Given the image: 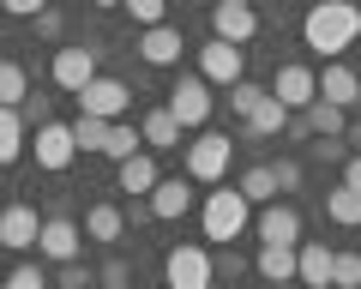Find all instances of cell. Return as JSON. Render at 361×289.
Masks as SVG:
<instances>
[{
	"instance_id": "cell-1",
	"label": "cell",
	"mask_w": 361,
	"mask_h": 289,
	"mask_svg": "<svg viewBox=\"0 0 361 289\" xmlns=\"http://www.w3.org/2000/svg\"><path fill=\"white\" fill-rule=\"evenodd\" d=\"M355 37H361V6L355 0H313L307 18H301V42L319 61H337L343 49H355Z\"/></svg>"
},
{
	"instance_id": "cell-2",
	"label": "cell",
	"mask_w": 361,
	"mask_h": 289,
	"mask_svg": "<svg viewBox=\"0 0 361 289\" xmlns=\"http://www.w3.org/2000/svg\"><path fill=\"white\" fill-rule=\"evenodd\" d=\"M199 223H205V241L229 247V241L247 235V223H253V205L241 199V187H217V193H205V205H199Z\"/></svg>"
},
{
	"instance_id": "cell-3",
	"label": "cell",
	"mask_w": 361,
	"mask_h": 289,
	"mask_svg": "<svg viewBox=\"0 0 361 289\" xmlns=\"http://www.w3.org/2000/svg\"><path fill=\"white\" fill-rule=\"evenodd\" d=\"M163 283H169V289H211V283H217V271H211V247H199V241L169 247Z\"/></svg>"
},
{
	"instance_id": "cell-4",
	"label": "cell",
	"mask_w": 361,
	"mask_h": 289,
	"mask_svg": "<svg viewBox=\"0 0 361 289\" xmlns=\"http://www.w3.org/2000/svg\"><path fill=\"white\" fill-rule=\"evenodd\" d=\"M229 157H235V139H229V133H199V139L187 144V181L217 187L223 175H229Z\"/></svg>"
},
{
	"instance_id": "cell-5",
	"label": "cell",
	"mask_w": 361,
	"mask_h": 289,
	"mask_svg": "<svg viewBox=\"0 0 361 289\" xmlns=\"http://www.w3.org/2000/svg\"><path fill=\"white\" fill-rule=\"evenodd\" d=\"M211 37L217 42H253L259 37V6L253 0H211Z\"/></svg>"
},
{
	"instance_id": "cell-6",
	"label": "cell",
	"mask_w": 361,
	"mask_h": 289,
	"mask_svg": "<svg viewBox=\"0 0 361 289\" xmlns=\"http://www.w3.org/2000/svg\"><path fill=\"white\" fill-rule=\"evenodd\" d=\"M127 109H133V91L121 79H103V73H97V79L85 85V91H78V115H97V121H127Z\"/></svg>"
},
{
	"instance_id": "cell-7",
	"label": "cell",
	"mask_w": 361,
	"mask_h": 289,
	"mask_svg": "<svg viewBox=\"0 0 361 289\" xmlns=\"http://www.w3.org/2000/svg\"><path fill=\"white\" fill-rule=\"evenodd\" d=\"M163 109L180 121V133H187V127H205V121H211V85L199 79V73H187V79H175V91H169Z\"/></svg>"
},
{
	"instance_id": "cell-8",
	"label": "cell",
	"mask_w": 361,
	"mask_h": 289,
	"mask_svg": "<svg viewBox=\"0 0 361 289\" xmlns=\"http://www.w3.org/2000/svg\"><path fill=\"white\" fill-rule=\"evenodd\" d=\"M199 79L229 91V85H241V79H247V54L235 49V42H217V37H211L205 49H199Z\"/></svg>"
},
{
	"instance_id": "cell-9",
	"label": "cell",
	"mask_w": 361,
	"mask_h": 289,
	"mask_svg": "<svg viewBox=\"0 0 361 289\" xmlns=\"http://www.w3.org/2000/svg\"><path fill=\"white\" fill-rule=\"evenodd\" d=\"M37 253H42V259H49V265H73L78 253H85V229H78L73 217H42Z\"/></svg>"
},
{
	"instance_id": "cell-10",
	"label": "cell",
	"mask_w": 361,
	"mask_h": 289,
	"mask_svg": "<svg viewBox=\"0 0 361 289\" xmlns=\"http://www.w3.org/2000/svg\"><path fill=\"white\" fill-rule=\"evenodd\" d=\"M271 97L289 109V115H301V109L319 97V73L313 66H301V61H289V66H277V79H271Z\"/></svg>"
},
{
	"instance_id": "cell-11",
	"label": "cell",
	"mask_w": 361,
	"mask_h": 289,
	"mask_svg": "<svg viewBox=\"0 0 361 289\" xmlns=\"http://www.w3.org/2000/svg\"><path fill=\"white\" fill-rule=\"evenodd\" d=\"M37 235H42L37 205H25V199H18V205L0 211V247H6V253H30V247H37Z\"/></svg>"
},
{
	"instance_id": "cell-12",
	"label": "cell",
	"mask_w": 361,
	"mask_h": 289,
	"mask_svg": "<svg viewBox=\"0 0 361 289\" xmlns=\"http://www.w3.org/2000/svg\"><path fill=\"white\" fill-rule=\"evenodd\" d=\"M54 85H61V91H85L90 79H97V49H85V42H73V49H54Z\"/></svg>"
},
{
	"instance_id": "cell-13",
	"label": "cell",
	"mask_w": 361,
	"mask_h": 289,
	"mask_svg": "<svg viewBox=\"0 0 361 289\" xmlns=\"http://www.w3.org/2000/svg\"><path fill=\"white\" fill-rule=\"evenodd\" d=\"M37 169H49V175H61V169H73V157H78V144H73V127H61V121H49V127H37Z\"/></svg>"
},
{
	"instance_id": "cell-14",
	"label": "cell",
	"mask_w": 361,
	"mask_h": 289,
	"mask_svg": "<svg viewBox=\"0 0 361 289\" xmlns=\"http://www.w3.org/2000/svg\"><path fill=\"white\" fill-rule=\"evenodd\" d=\"M193 211V181L187 175H163V181L151 187V217L157 223H180Z\"/></svg>"
},
{
	"instance_id": "cell-15",
	"label": "cell",
	"mask_w": 361,
	"mask_h": 289,
	"mask_svg": "<svg viewBox=\"0 0 361 289\" xmlns=\"http://www.w3.org/2000/svg\"><path fill=\"white\" fill-rule=\"evenodd\" d=\"M331 271H337V253L325 241H301L295 247V283L301 289H331Z\"/></svg>"
},
{
	"instance_id": "cell-16",
	"label": "cell",
	"mask_w": 361,
	"mask_h": 289,
	"mask_svg": "<svg viewBox=\"0 0 361 289\" xmlns=\"http://www.w3.org/2000/svg\"><path fill=\"white\" fill-rule=\"evenodd\" d=\"M253 229H259V241H277V247H301V211H295V205H277V199H271V205L253 217Z\"/></svg>"
},
{
	"instance_id": "cell-17",
	"label": "cell",
	"mask_w": 361,
	"mask_h": 289,
	"mask_svg": "<svg viewBox=\"0 0 361 289\" xmlns=\"http://www.w3.org/2000/svg\"><path fill=\"white\" fill-rule=\"evenodd\" d=\"M319 97H325V103H337V109H355L361 103V73H355V66H343V61H325Z\"/></svg>"
},
{
	"instance_id": "cell-18",
	"label": "cell",
	"mask_w": 361,
	"mask_h": 289,
	"mask_svg": "<svg viewBox=\"0 0 361 289\" xmlns=\"http://www.w3.org/2000/svg\"><path fill=\"white\" fill-rule=\"evenodd\" d=\"M253 271L265 277L271 289H289V283H295V247H277V241H259V253H253Z\"/></svg>"
},
{
	"instance_id": "cell-19",
	"label": "cell",
	"mask_w": 361,
	"mask_h": 289,
	"mask_svg": "<svg viewBox=\"0 0 361 289\" xmlns=\"http://www.w3.org/2000/svg\"><path fill=\"white\" fill-rule=\"evenodd\" d=\"M301 127H307L313 139H343V133H349V109H337V103H325V97H313V103L301 109Z\"/></svg>"
},
{
	"instance_id": "cell-20",
	"label": "cell",
	"mask_w": 361,
	"mask_h": 289,
	"mask_svg": "<svg viewBox=\"0 0 361 289\" xmlns=\"http://www.w3.org/2000/svg\"><path fill=\"white\" fill-rule=\"evenodd\" d=\"M157 181H163V175H157V157H151V151H139V157H127V163L115 169V187H121V193H133V199H151Z\"/></svg>"
},
{
	"instance_id": "cell-21",
	"label": "cell",
	"mask_w": 361,
	"mask_h": 289,
	"mask_svg": "<svg viewBox=\"0 0 361 289\" xmlns=\"http://www.w3.org/2000/svg\"><path fill=\"white\" fill-rule=\"evenodd\" d=\"M180 49H187V42H180V30H175V25H151V30L139 37L145 66H175V61H180Z\"/></svg>"
},
{
	"instance_id": "cell-22",
	"label": "cell",
	"mask_w": 361,
	"mask_h": 289,
	"mask_svg": "<svg viewBox=\"0 0 361 289\" xmlns=\"http://www.w3.org/2000/svg\"><path fill=\"white\" fill-rule=\"evenodd\" d=\"M121 235H127V211H121V205L103 199V205L85 211V241H121Z\"/></svg>"
},
{
	"instance_id": "cell-23",
	"label": "cell",
	"mask_w": 361,
	"mask_h": 289,
	"mask_svg": "<svg viewBox=\"0 0 361 289\" xmlns=\"http://www.w3.org/2000/svg\"><path fill=\"white\" fill-rule=\"evenodd\" d=\"M139 133H145V151H180V121L169 109H151L139 121Z\"/></svg>"
},
{
	"instance_id": "cell-24",
	"label": "cell",
	"mask_w": 361,
	"mask_h": 289,
	"mask_svg": "<svg viewBox=\"0 0 361 289\" xmlns=\"http://www.w3.org/2000/svg\"><path fill=\"white\" fill-rule=\"evenodd\" d=\"M289 121H295V115H289L277 97H265V103L247 115V139H277V133H289Z\"/></svg>"
},
{
	"instance_id": "cell-25",
	"label": "cell",
	"mask_w": 361,
	"mask_h": 289,
	"mask_svg": "<svg viewBox=\"0 0 361 289\" xmlns=\"http://www.w3.org/2000/svg\"><path fill=\"white\" fill-rule=\"evenodd\" d=\"M145 151V133L133 127V121H109V139H103V157H115V163H127V157H139Z\"/></svg>"
},
{
	"instance_id": "cell-26",
	"label": "cell",
	"mask_w": 361,
	"mask_h": 289,
	"mask_svg": "<svg viewBox=\"0 0 361 289\" xmlns=\"http://www.w3.org/2000/svg\"><path fill=\"white\" fill-rule=\"evenodd\" d=\"M18 157H25V115L0 109V169H13Z\"/></svg>"
},
{
	"instance_id": "cell-27",
	"label": "cell",
	"mask_w": 361,
	"mask_h": 289,
	"mask_svg": "<svg viewBox=\"0 0 361 289\" xmlns=\"http://www.w3.org/2000/svg\"><path fill=\"white\" fill-rule=\"evenodd\" d=\"M325 217H331L337 229H361V193H349L343 181L325 193Z\"/></svg>"
},
{
	"instance_id": "cell-28",
	"label": "cell",
	"mask_w": 361,
	"mask_h": 289,
	"mask_svg": "<svg viewBox=\"0 0 361 289\" xmlns=\"http://www.w3.org/2000/svg\"><path fill=\"white\" fill-rule=\"evenodd\" d=\"M235 187H241V199H247V205H271V199H277V181H271V163H253V169H247Z\"/></svg>"
},
{
	"instance_id": "cell-29",
	"label": "cell",
	"mask_w": 361,
	"mask_h": 289,
	"mask_svg": "<svg viewBox=\"0 0 361 289\" xmlns=\"http://www.w3.org/2000/svg\"><path fill=\"white\" fill-rule=\"evenodd\" d=\"M30 97V73L18 61H0V109H18Z\"/></svg>"
},
{
	"instance_id": "cell-30",
	"label": "cell",
	"mask_w": 361,
	"mask_h": 289,
	"mask_svg": "<svg viewBox=\"0 0 361 289\" xmlns=\"http://www.w3.org/2000/svg\"><path fill=\"white\" fill-rule=\"evenodd\" d=\"M103 139H109V121H97V115H78L73 121V144H78V151H103Z\"/></svg>"
},
{
	"instance_id": "cell-31",
	"label": "cell",
	"mask_w": 361,
	"mask_h": 289,
	"mask_svg": "<svg viewBox=\"0 0 361 289\" xmlns=\"http://www.w3.org/2000/svg\"><path fill=\"white\" fill-rule=\"evenodd\" d=\"M265 97H271V91H265V85H253V79H241V85H229V109H235V115H241V121L253 115V109L265 103Z\"/></svg>"
},
{
	"instance_id": "cell-32",
	"label": "cell",
	"mask_w": 361,
	"mask_h": 289,
	"mask_svg": "<svg viewBox=\"0 0 361 289\" xmlns=\"http://www.w3.org/2000/svg\"><path fill=\"white\" fill-rule=\"evenodd\" d=\"M0 289H49V271L42 265H13V271L0 277Z\"/></svg>"
},
{
	"instance_id": "cell-33",
	"label": "cell",
	"mask_w": 361,
	"mask_h": 289,
	"mask_svg": "<svg viewBox=\"0 0 361 289\" xmlns=\"http://www.w3.org/2000/svg\"><path fill=\"white\" fill-rule=\"evenodd\" d=\"M121 6H127V13H133V25H145V30H151V25H169V0H121Z\"/></svg>"
},
{
	"instance_id": "cell-34",
	"label": "cell",
	"mask_w": 361,
	"mask_h": 289,
	"mask_svg": "<svg viewBox=\"0 0 361 289\" xmlns=\"http://www.w3.org/2000/svg\"><path fill=\"white\" fill-rule=\"evenodd\" d=\"M331 289H361V253H337V271H331Z\"/></svg>"
},
{
	"instance_id": "cell-35",
	"label": "cell",
	"mask_w": 361,
	"mask_h": 289,
	"mask_svg": "<svg viewBox=\"0 0 361 289\" xmlns=\"http://www.w3.org/2000/svg\"><path fill=\"white\" fill-rule=\"evenodd\" d=\"M271 181H277V193H295V187H301V163L295 157H277V163H271Z\"/></svg>"
},
{
	"instance_id": "cell-36",
	"label": "cell",
	"mask_w": 361,
	"mask_h": 289,
	"mask_svg": "<svg viewBox=\"0 0 361 289\" xmlns=\"http://www.w3.org/2000/svg\"><path fill=\"white\" fill-rule=\"evenodd\" d=\"M211 271H217V277H229V283H235V277H247V259H241L235 247H223V253H211Z\"/></svg>"
},
{
	"instance_id": "cell-37",
	"label": "cell",
	"mask_w": 361,
	"mask_h": 289,
	"mask_svg": "<svg viewBox=\"0 0 361 289\" xmlns=\"http://www.w3.org/2000/svg\"><path fill=\"white\" fill-rule=\"evenodd\" d=\"M54 283H61V289H97V277L73 259V265H61V277H54Z\"/></svg>"
},
{
	"instance_id": "cell-38",
	"label": "cell",
	"mask_w": 361,
	"mask_h": 289,
	"mask_svg": "<svg viewBox=\"0 0 361 289\" xmlns=\"http://www.w3.org/2000/svg\"><path fill=\"white\" fill-rule=\"evenodd\" d=\"M18 115H25V127H49V97H25Z\"/></svg>"
},
{
	"instance_id": "cell-39",
	"label": "cell",
	"mask_w": 361,
	"mask_h": 289,
	"mask_svg": "<svg viewBox=\"0 0 361 289\" xmlns=\"http://www.w3.org/2000/svg\"><path fill=\"white\" fill-rule=\"evenodd\" d=\"M127 283H133V265L127 259H109L103 265V289H127Z\"/></svg>"
},
{
	"instance_id": "cell-40",
	"label": "cell",
	"mask_w": 361,
	"mask_h": 289,
	"mask_svg": "<svg viewBox=\"0 0 361 289\" xmlns=\"http://www.w3.org/2000/svg\"><path fill=\"white\" fill-rule=\"evenodd\" d=\"M0 13H13V18H37V13H49V0H0Z\"/></svg>"
},
{
	"instance_id": "cell-41",
	"label": "cell",
	"mask_w": 361,
	"mask_h": 289,
	"mask_svg": "<svg viewBox=\"0 0 361 289\" xmlns=\"http://www.w3.org/2000/svg\"><path fill=\"white\" fill-rule=\"evenodd\" d=\"M313 157H319V163H343L349 151H343V144H337V139H319V144H313Z\"/></svg>"
},
{
	"instance_id": "cell-42",
	"label": "cell",
	"mask_w": 361,
	"mask_h": 289,
	"mask_svg": "<svg viewBox=\"0 0 361 289\" xmlns=\"http://www.w3.org/2000/svg\"><path fill=\"white\" fill-rule=\"evenodd\" d=\"M343 187H349V193H361V157H343Z\"/></svg>"
},
{
	"instance_id": "cell-43",
	"label": "cell",
	"mask_w": 361,
	"mask_h": 289,
	"mask_svg": "<svg viewBox=\"0 0 361 289\" xmlns=\"http://www.w3.org/2000/svg\"><path fill=\"white\" fill-rule=\"evenodd\" d=\"M37 30H42V37H61V13H54V6H49V13H37Z\"/></svg>"
},
{
	"instance_id": "cell-44",
	"label": "cell",
	"mask_w": 361,
	"mask_h": 289,
	"mask_svg": "<svg viewBox=\"0 0 361 289\" xmlns=\"http://www.w3.org/2000/svg\"><path fill=\"white\" fill-rule=\"evenodd\" d=\"M127 223H157V217H151V199H133V211H127Z\"/></svg>"
},
{
	"instance_id": "cell-45",
	"label": "cell",
	"mask_w": 361,
	"mask_h": 289,
	"mask_svg": "<svg viewBox=\"0 0 361 289\" xmlns=\"http://www.w3.org/2000/svg\"><path fill=\"white\" fill-rule=\"evenodd\" d=\"M349 144H361V127H349ZM355 157H361V151H355Z\"/></svg>"
},
{
	"instance_id": "cell-46",
	"label": "cell",
	"mask_w": 361,
	"mask_h": 289,
	"mask_svg": "<svg viewBox=\"0 0 361 289\" xmlns=\"http://www.w3.org/2000/svg\"><path fill=\"white\" fill-rule=\"evenodd\" d=\"M90 6H121V0H90Z\"/></svg>"
},
{
	"instance_id": "cell-47",
	"label": "cell",
	"mask_w": 361,
	"mask_h": 289,
	"mask_svg": "<svg viewBox=\"0 0 361 289\" xmlns=\"http://www.w3.org/2000/svg\"><path fill=\"white\" fill-rule=\"evenodd\" d=\"M355 6H361V0H355Z\"/></svg>"
}]
</instances>
